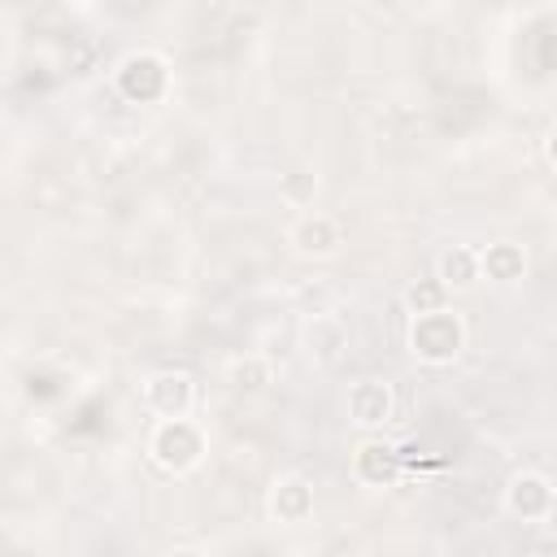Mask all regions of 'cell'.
Instances as JSON below:
<instances>
[{
  "label": "cell",
  "instance_id": "6da1fadb",
  "mask_svg": "<svg viewBox=\"0 0 557 557\" xmlns=\"http://www.w3.org/2000/svg\"><path fill=\"white\" fill-rule=\"evenodd\" d=\"M470 344V326L453 305L426 309V313H409V331H405V348L418 366H453Z\"/></svg>",
  "mask_w": 557,
  "mask_h": 557
},
{
  "label": "cell",
  "instance_id": "7a4b0ae2",
  "mask_svg": "<svg viewBox=\"0 0 557 557\" xmlns=\"http://www.w3.org/2000/svg\"><path fill=\"white\" fill-rule=\"evenodd\" d=\"M144 453H148V461L161 474L183 479V474L200 470V461L209 453V435H205V426L191 413H183V418H157L152 431H148V440H144Z\"/></svg>",
  "mask_w": 557,
  "mask_h": 557
},
{
  "label": "cell",
  "instance_id": "3957f363",
  "mask_svg": "<svg viewBox=\"0 0 557 557\" xmlns=\"http://www.w3.org/2000/svg\"><path fill=\"white\" fill-rule=\"evenodd\" d=\"M113 91L131 104H157L170 96V61L157 48H131L113 65Z\"/></svg>",
  "mask_w": 557,
  "mask_h": 557
},
{
  "label": "cell",
  "instance_id": "277c9868",
  "mask_svg": "<svg viewBox=\"0 0 557 557\" xmlns=\"http://www.w3.org/2000/svg\"><path fill=\"white\" fill-rule=\"evenodd\" d=\"M500 505H505L509 518H518L527 527H540L557 509V487L544 470H513L500 487Z\"/></svg>",
  "mask_w": 557,
  "mask_h": 557
},
{
  "label": "cell",
  "instance_id": "5b68a950",
  "mask_svg": "<svg viewBox=\"0 0 557 557\" xmlns=\"http://www.w3.org/2000/svg\"><path fill=\"white\" fill-rule=\"evenodd\" d=\"M139 400L152 418H183L196 409V374L183 370V366H165V370H152L144 383H139Z\"/></svg>",
  "mask_w": 557,
  "mask_h": 557
},
{
  "label": "cell",
  "instance_id": "8992f818",
  "mask_svg": "<svg viewBox=\"0 0 557 557\" xmlns=\"http://www.w3.org/2000/svg\"><path fill=\"white\" fill-rule=\"evenodd\" d=\"M287 248L300 261H331L344 248V226L322 209H300L296 222L287 226Z\"/></svg>",
  "mask_w": 557,
  "mask_h": 557
},
{
  "label": "cell",
  "instance_id": "52a82bcc",
  "mask_svg": "<svg viewBox=\"0 0 557 557\" xmlns=\"http://www.w3.org/2000/svg\"><path fill=\"white\" fill-rule=\"evenodd\" d=\"M318 509V492H313V479L300 474V470H287V474H274L270 487H265V518L274 527H305Z\"/></svg>",
  "mask_w": 557,
  "mask_h": 557
},
{
  "label": "cell",
  "instance_id": "ba28073f",
  "mask_svg": "<svg viewBox=\"0 0 557 557\" xmlns=\"http://www.w3.org/2000/svg\"><path fill=\"white\" fill-rule=\"evenodd\" d=\"M344 413L357 431H383L396 422V387L387 379H357L344 392Z\"/></svg>",
  "mask_w": 557,
  "mask_h": 557
},
{
  "label": "cell",
  "instance_id": "9c48e42d",
  "mask_svg": "<svg viewBox=\"0 0 557 557\" xmlns=\"http://www.w3.org/2000/svg\"><path fill=\"white\" fill-rule=\"evenodd\" d=\"M400 474H405V461H400V453H396L379 431H370V435L352 448V479H357L361 487L383 492V487H396Z\"/></svg>",
  "mask_w": 557,
  "mask_h": 557
},
{
  "label": "cell",
  "instance_id": "30bf717a",
  "mask_svg": "<svg viewBox=\"0 0 557 557\" xmlns=\"http://www.w3.org/2000/svg\"><path fill=\"white\" fill-rule=\"evenodd\" d=\"M344 348H348V331H344V322L335 313H309L300 322V352H305L309 366L326 370V366H335L344 357Z\"/></svg>",
  "mask_w": 557,
  "mask_h": 557
},
{
  "label": "cell",
  "instance_id": "8fae6325",
  "mask_svg": "<svg viewBox=\"0 0 557 557\" xmlns=\"http://www.w3.org/2000/svg\"><path fill=\"white\" fill-rule=\"evenodd\" d=\"M479 252V278L496 283V287H513L527 278V248L518 239H492Z\"/></svg>",
  "mask_w": 557,
  "mask_h": 557
},
{
  "label": "cell",
  "instance_id": "7c38bea8",
  "mask_svg": "<svg viewBox=\"0 0 557 557\" xmlns=\"http://www.w3.org/2000/svg\"><path fill=\"white\" fill-rule=\"evenodd\" d=\"M435 278L444 283L448 296H466L474 292L483 278H479V252L470 244H448L440 257H435Z\"/></svg>",
  "mask_w": 557,
  "mask_h": 557
},
{
  "label": "cell",
  "instance_id": "4fadbf2b",
  "mask_svg": "<svg viewBox=\"0 0 557 557\" xmlns=\"http://www.w3.org/2000/svg\"><path fill=\"white\" fill-rule=\"evenodd\" d=\"M222 383L235 392V396H261L270 383H274V366L265 352H239L222 366Z\"/></svg>",
  "mask_w": 557,
  "mask_h": 557
},
{
  "label": "cell",
  "instance_id": "5bb4252c",
  "mask_svg": "<svg viewBox=\"0 0 557 557\" xmlns=\"http://www.w3.org/2000/svg\"><path fill=\"white\" fill-rule=\"evenodd\" d=\"M278 200L287 209H313V200H318V174L305 170V165L278 174Z\"/></svg>",
  "mask_w": 557,
  "mask_h": 557
},
{
  "label": "cell",
  "instance_id": "9a60e30c",
  "mask_svg": "<svg viewBox=\"0 0 557 557\" xmlns=\"http://www.w3.org/2000/svg\"><path fill=\"white\" fill-rule=\"evenodd\" d=\"M400 300H405V309H409V313H426V309L448 305L453 296H448V292H444V283L431 274V278H413V283L400 292Z\"/></svg>",
  "mask_w": 557,
  "mask_h": 557
}]
</instances>
